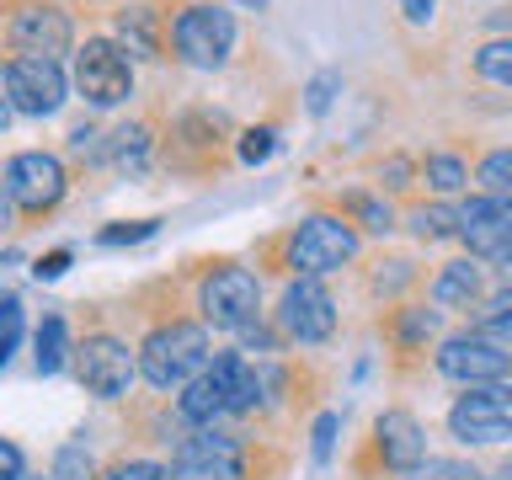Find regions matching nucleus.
<instances>
[{
	"label": "nucleus",
	"mask_w": 512,
	"mask_h": 480,
	"mask_svg": "<svg viewBox=\"0 0 512 480\" xmlns=\"http://www.w3.org/2000/svg\"><path fill=\"white\" fill-rule=\"evenodd\" d=\"M171 480H246V443L219 427H192V438L171 448Z\"/></svg>",
	"instance_id": "0eeeda50"
},
{
	"label": "nucleus",
	"mask_w": 512,
	"mask_h": 480,
	"mask_svg": "<svg viewBox=\"0 0 512 480\" xmlns=\"http://www.w3.org/2000/svg\"><path fill=\"white\" fill-rule=\"evenodd\" d=\"M48 480H96V464H91V448L86 443H64L54 454V470Z\"/></svg>",
	"instance_id": "393cba45"
},
{
	"label": "nucleus",
	"mask_w": 512,
	"mask_h": 480,
	"mask_svg": "<svg viewBox=\"0 0 512 480\" xmlns=\"http://www.w3.org/2000/svg\"><path fill=\"white\" fill-rule=\"evenodd\" d=\"M475 336H491V342L512 347V288H496L491 299L475 304Z\"/></svg>",
	"instance_id": "aec40b11"
},
{
	"label": "nucleus",
	"mask_w": 512,
	"mask_h": 480,
	"mask_svg": "<svg viewBox=\"0 0 512 480\" xmlns=\"http://www.w3.org/2000/svg\"><path fill=\"white\" fill-rule=\"evenodd\" d=\"M480 390H486V400L496 406V416H502L507 432H512V374H507V379H496V384H480Z\"/></svg>",
	"instance_id": "c9c22d12"
},
{
	"label": "nucleus",
	"mask_w": 512,
	"mask_h": 480,
	"mask_svg": "<svg viewBox=\"0 0 512 480\" xmlns=\"http://www.w3.org/2000/svg\"><path fill=\"white\" fill-rule=\"evenodd\" d=\"M480 299H486V267H480L475 256L448 262L438 278H432V304H443V310H475Z\"/></svg>",
	"instance_id": "f3484780"
},
{
	"label": "nucleus",
	"mask_w": 512,
	"mask_h": 480,
	"mask_svg": "<svg viewBox=\"0 0 512 480\" xmlns=\"http://www.w3.org/2000/svg\"><path fill=\"white\" fill-rule=\"evenodd\" d=\"M496 272H502V288H512V256H502V262H496Z\"/></svg>",
	"instance_id": "c03bdc74"
},
{
	"label": "nucleus",
	"mask_w": 512,
	"mask_h": 480,
	"mask_svg": "<svg viewBox=\"0 0 512 480\" xmlns=\"http://www.w3.org/2000/svg\"><path fill=\"white\" fill-rule=\"evenodd\" d=\"M0 96L11 102V112L22 118H54L70 96V75L54 59H27V54H6L0 59Z\"/></svg>",
	"instance_id": "20e7f679"
},
{
	"label": "nucleus",
	"mask_w": 512,
	"mask_h": 480,
	"mask_svg": "<svg viewBox=\"0 0 512 480\" xmlns=\"http://www.w3.org/2000/svg\"><path fill=\"white\" fill-rule=\"evenodd\" d=\"M411 230L422 235V240L459 235V214H454V208H443V203H432V208H416V214H411Z\"/></svg>",
	"instance_id": "a878e982"
},
{
	"label": "nucleus",
	"mask_w": 512,
	"mask_h": 480,
	"mask_svg": "<svg viewBox=\"0 0 512 480\" xmlns=\"http://www.w3.org/2000/svg\"><path fill=\"white\" fill-rule=\"evenodd\" d=\"M70 363H75L80 390L96 395V400H123L128 390H134V379H139L134 347H128L123 336H112V331L86 336V342L70 352Z\"/></svg>",
	"instance_id": "39448f33"
},
{
	"label": "nucleus",
	"mask_w": 512,
	"mask_h": 480,
	"mask_svg": "<svg viewBox=\"0 0 512 480\" xmlns=\"http://www.w3.org/2000/svg\"><path fill=\"white\" fill-rule=\"evenodd\" d=\"M198 310L203 326L214 331H246L256 326V310H262V283H256V272L224 262L198 283Z\"/></svg>",
	"instance_id": "423d86ee"
},
{
	"label": "nucleus",
	"mask_w": 512,
	"mask_h": 480,
	"mask_svg": "<svg viewBox=\"0 0 512 480\" xmlns=\"http://www.w3.org/2000/svg\"><path fill=\"white\" fill-rule=\"evenodd\" d=\"M102 144H107V139L96 134L91 123H75V128H70V150H75L80 160H102Z\"/></svg>",
	"instance_id": "f704fd0d"
},
{
	"label": "nucleus",
	"mask_w": 512,
	"mask_h": 480,
	"mask_svg": "<svg viewBox=\"0 0 512 480\" xmlns=\"http://www.w3.org/2000/svg\"><path fill=\"white\" fill-rule=\"evenodd\" d=\"M22 331H27V315L16 299H0V368L11 363V352L22 347Z\"/></svg>",
	"instance_id": "bb28decb"
},
{
	"label": "nucleus",
	"mask_w": 512,
	"mask_h": 480,
	"mask_svg": "<svg viewBox=\"0 0 512 480\" xmlns=\"http://www.w3.org/2000/svg\"><path fill=\"white\" fill-rule=\"evenodd\" d=\"M102 480H171V470L155 459H128V464H112Z\"/></svg>",
	"instance_id": "473e14b6"
},
{
	"label": "nucleus",
	"mask_w": 512,
	"mask_h": 480,
	"mask_svg": "<svg viewBox=\"0 0 512 480\" xmlns=\"http://www.w3.org/2000/svg\"><path fill=\"white\" fill-rule=\"evenodd\" d=\"M379 176H390L384 187H406V176H411V160H400V155H395V160H384V171H379Z\"/></svg>",
	"instance_id": "a19ab883"
},
{
	"label": "nucleus",
	"mask_w": 512,
	"mask_h": 480,
	"mask_svg": "<svg viewBox=\"0 0 512 480\" xmlns=\"http://www.w3.org/2000/svg\"><path fill=\"white\" fill-rule=\"evenodd\" d=\"M347 214L352 219H358L363 224V230H395V219H390V208H384L379 198H368V192H352V198H347Z\"/></svg>",
	"instance_id": "cd10ccee"
},
{
	"label": "nucleus",
	"mask_w": 512,
	"mask_h": 480,
	"mask_svg": "<svg viewBox=\"0 0 512 480\" xmlns=\"http://www.w3.org/2000/svg\"><path fill=\"white\" fill-rule=\"evenodd\" d=\"M272 150H278V128H246V134H240V160H246V166H262Z\"/></svg>",
	"instance_id": "2f4dec72"
},
{
	"label": "nucleus",
	"mask_w": 512,
	"mask_h": 480,
	"mask_svg": "<svg viewBox=\"0 0 512 480\" xmlns=\"http://www.w3.org/2000/svg\"><path fill=\"white\" fill-rule=\"evenodd\" d=\"M75 43V27H70V11L59 6H22L11 16V48L27 59H64Z\"/></svg>",
	"instance_id": "ddd939ff"
},
{
	"label": "nucleus",
	"mask_w": 512,
	"mask_h": 480,
	"mask_svg": "<svg viewBox=\"0 0 512 480\" xmlns=\"http://www.w3.org/2000/svg\"><path fill=\"white\" fill-rule=\"evenodd\" d=\"M11 214H16V208H11V198H6V182H0V230L11 224Z\"/></svg>",
	"instance_id": "79ce46f5"
},
{
	"label": "nucleus",
	"mask_w": 512,
	"mask_h": 480,
	"mask_svg": "<svg viewBox=\"0 0 512 480\" xmlns=\"http://www.w3.org/2000/svg\"><path fill=\"white\" fill-rule=\"evenodd\" d=\"M38 352H32V358H38V374H59L64 363H70V331H64V315H43V326H38V342H32Z\"/></svg>",
	"instance_id": "412c9836"
},
{
	"label": "nucleus",
	"mask_w": 512,
	"mask_h": 480,
	"mask_svg": "<svg viewBox=\"0 0 512 480\" xmlns=\"http://www.w3.org/2000/svg\"><path fill=\"white\" fill-rule=\"evenodd\" d=\"M507 480H512V470H507Z\"/></svg>",
	"instance_id": "de8ad7c7"
},
{
	"label": "nucleus",
	"mask_w": 512,
	"mask_h": 480,
	"mask_svg": "<svg viewBox=\"0 0 512 480\" xmlns=\"http://www.w3.org/2000/svg\"><path fill=\"white\" fill-rule=\"evenodd\" d=\"M422 176H427V187H432V192H459L464 182H470V171H464V160H459V155H427Z\"/></svg>",
	"instance_id": "b1692460"
},
{
	"label": "nucleus",
	"mask_w": 512,
	"mask_h": 480,
	"mask_svg": "<svg viewBox=\"0 0 512 480\" xmlns=\"http://www.w3.org/2000/svg\"><path fill=\"white\" fill-rule=\"evenodd\" d=\"M123 48L128 59H160V22L150 6H123L118 11V38H112Z\"/></svg>",
	"instance_id": "a211bd4d"
},
{
	"label": "nucleus",
	"mask_w": 512,
	"mask_h": 480,
	"mask_svg": "<svg viewBox=\"0 0 512 480\" xmlns=\"http://www.w3.org/2000/svg\"><path fill=\"white\" fill-rule=\"evenodd\" d=\"M411 480H480V470L464 459H422L411 470Z\"/></svg>",
	"instance_id": "c756f323"
},
{
	"label": "nucleus",
	"mask_w": 512,
	"mask_h": 480,
	"mask_svg": "<svg viewBox=\"0 0 512 480\" xmlns=\"http://www.w3.org/2000/svg\"><path fill=\"white\" fill-rule=\"evenodd\" d=\"M459 235L464 246H470L480 262H502L512 256V198H491V192H480V198L459 203Z\"/></svg>",
	"instance_id": "f8f14e48"
},
{
	"label": "nucleus",
	"mask_w": 512,
	"mask_h": 480,
	"mask_svg": "<svg viewBox=\"0 0 512 480\" xmlns=\"http://www.w3.org/2000/svg\"><path fill=\"white\" fill-rule=\"evenodd\" d=\"M64 267H70V251H48V256H38V262H32V278H38V283H54Z\"/></svg>",
	"instance_id": "58836bf2"
},
{
	"label": "nucleus",
	"mask_w": 512,
	"mask_h": 480,
	"mask_svg": "<svg viewBox=\"0 0 512 480\" xmlns=\"http://www.w3.org/2000/svg\"><path fill=\"white\" fill-rule=\"evenodd\" d=\"M475 75L491 86H512V38H496L486 48H475Z\"/></svg>",
	"instance_id": "4be33fe9"
},
{
	"label": "nucleus",
	"mask_w": 512,
	"mask_h": 480,
	"mask_svg": "<svg viewBox=\"0 0 512 480\" xmlns=\"http://www.w3.org/2000/svg\"><path fill=\"white\" fill-rule=\"evenodd\" d=\"M475 182L491 192V198H512V144H502V150H491L486 160H480Z\"/></svg>",
	"instance_id": "5701e85b"
},
{
	"label": "nucleus",
	"mask_w": 512,
	"mask_h": 480,
	"mask_svg": "<svg viewBox=\"0 0 512 480\" xmlns=\"http://www.w3.org/2000/svg\"><path fill=\"white\" fill-rule=\"evenodd\" d=\"M358 224L352 219H336V214H310L299 224L294 235H288V267L299 272V278H326V272L347 267L352 256H358Z\"/></svg>",
	"instance_id": "7ed1b4c3"
},
{
	"label": "nucleus",
	"mask_w": 512,
	"mask_h": 480,
	"mask_svg": "<svg viewBox=\"0 0 512 480\" xmlns=\"http://www.w3.org/2000/svg\"><path fill=\"white\" fill-rule=\"evenodd\" d=\"M230 6H240V11H267V0H230Z\"/></svg>",
	"instance_id": "a18cd8bd"
},
{
	"label": "nucleus",
	"mask_w": 512,
	"mask_h": 480,
	"mask_svg": "<svg viewBox=\"0 0 512 480\" xmlns=\"http://www.w3.org/2000/svg\"><path fill=\"white\" fill-rule=\"evenodd\" d=\"M331 443H336V416L326 411V416L315 422V443H310V448H315V464H326V459H331Z\"/></svg>",
	"instance_id": "4c0bfd02"
},
{
	"label": "nucleus",
	"mask_w": 512,
	"mask_h": 480,
	"mask_svg": "<svg viewBox=\"0 0 512 480\" xmlns=\"http://www.w3.org/2000/svg\"><path fill=\"white\" fill-rule=\"evenodd\" d=\"M150 128L144 123H123L118 134H107V144H102V160L107 166H118L123 176H139L144 166H150Z\"/></svg>",
	"instance_id": "6ab92c4d"
},
{
	"label": "nucleus",
	"mask_w": 512,
	"mask_h": 480,
	"mask_svg": "<svg viewBox=\"0 0 512 480\" xmlns=\"http://www.w3.org/2000/svg\"><path fill=\"white\" fill-rule=\"evenodd\" d=\"M27 475V459H22V448H16L11 438H0V480H22Z\"/></svg>",
	"instance_id": "e433bc0d"
},
{
	"label": "nucleus",
	"mask_w": 512,
	"mask_h": 480,
	"mask_svg": "<svg viewBox=\"0 0 512 480\" xmlns=\"http://www.w3.org/2000/svg\"><path fill=\"white\" fill-rule=\"evenodd\" d=\"M11 118H16V112H11V102H6V96H0V134L11 128Z\"/></svg>",
	"instance_id": "37998d69"
},
{
	"label": "nucleus",
	"mask_w": 512,
	"mask_h": 480,
	"mask_svg": "<svg viewBox=\"0 0 512 480\" xmlns=\"http://www.w3.org/2000/svg\"><path fill=\"white\" fill-rule=\"evenodd\" d=\"M336 91H342V75H336V70H320V75L310 80V86H304V107H310L315 118H320V112H331Z\"/></svg>",
	"instance_id": "7c9ffc66"
},
{
	"label": "nucleus",
	"mask_w": 512,
	"mask_h": 480,
	"mask_svg": "<svg viewBox=\"0 0 512 480\" xmlns=\"http://www.w3.org/2000/svg\"><path fill=\"white\" fill-rule=\"evenodd\" d=\"M374 448H379L384 470L411 475L416 464L427 459V432H422V422H416L411 411H384L374 422Z\"/></svg>",
	"instance_id": "4468645a"
},
{
	"label": "nucleus",
	"mask_w": 512,
	"mask_h": 480,
	"mask_svg": "<svg viewBox=\"0 0 512 480\" xmlns=\"http://www.w3.org/2000/svg\"><path fill=\"white\" fill-rule=\"evenodd\" d=\"M448 432H454L459 443H512V432H507L502 416H496V406L486 400V390H470V395L454 400Z\"/></svg>",
	"instance_id": "dca6fc26"
},
{
	"label": "nucleus",
	"mask_w": 512,
	"mask_h": 480,
	"mask_svg": "<svg viewBox=\"0 0 512 480\" xmlns=\"http://www.w3.org/2000/svg\"><path fill=\"white\" fill-rule=\"evenodd\" d=\"M176 416H182L187 427H214L219 416H230V390H224V374L214 368V358H208L203 374H192L182 384V395H176Z\"/></svg>",
	"instance_id": "2eb2a0df"
},
{
	"label": "nucleus",
	"mask_w": 512,
	"mask_h": 480,
	"mask_svg": "<svg viewBox=\"0 0 512 480\" xmlns=\"http://www.w3.org/2000/svg\"><path fill=\"white\" fill-rule=\"evenodd\" d=\"M0 182H6L11 208H22V214H48V208L64 198V160L48 155V150H16L6 160V171H0Z\"/></svg>",
	"instance_id": "1a4fd4ad"
},
{
	"label": "nucleus",
	"mask_w": 512,
	"mask_h": 480,
	"mask_svg": "<svg viewBox=\"0 0 512 480\" xmlns=\"http://www.w3.org/2000/svg\"><path fill=\"white\" fill-rule=\"evenodd\" d=\"M438 374L464 384V390H480V384H496L512 374V347L491 342V336H448V342L438 347Z\"/></svg>",
	"instance_id": "9b49d317"
},
{
	"label": "nucleus",
	"mask_w": 512,
	"mask_h": 480,
	"mask_svg": "<svg viewBox=\"0 0 512 480\" xmlns=\"http://www.w3.org/2000/svg\"><path fill=\"white\" fill-rule=\"evenodd\" d=\"M171 48L192 70H219L235 48V11L219 0H192L171 16Z\"/></svg>",
	"instance_id": "f03ea898"
},
{
	"label": "nucleus",
	"mask_w": 512,
	"mask_h": 480,
	"mask_svg": "<svg viewBox=\"0 0 512 480\" xmlns=\"http://www.w3.org/2000/svg\"><path fill=\"white\" fill-rule=\"evenodd\" d=\"M208 358H214V342H208V326H198V320L155 326L134 347L139 379L150 384V390H182L192 374H203V368H208Z\"/></svg>",
	"instance_id": "f257e3e1"
},
{
	"label": "nucleus",
	"mask_w": 512,
	"mask_h": 480,
	"mask_svg": "<svg viewBox=\"0 0 512 480\" xmlns=\"http://www.w3.org/2000/svg\"><path fill=\"white\" fill-rule=\"evenodd\" d=\"M22 480H48V475H22Z\"/></svg>",
	"instance_id": "49530a36"
},
{
	"label": "nucleus",
	"mask_w": 512,
	"mask_h": 480,
	"mask_svg": "<svg viewBox=\"0 0 512 480\" xmlns=\"http://www.w3.org/2000/svg\"><path fill=\"white\" fill-rule=\"evenodd\" d=\"M400 11H406V22H432L438 0H400Z\"/></svg>",
	"instance_id": "ea45409f"
},
{
	"label": "nucleus",
	"mask_w": 512,
	"mask_h": 480,
	"mask_svg": "<svg viewBox=\"0 0 512 480\" xmlns=\"http://www.w3.org/2000/svg\"><path fill=\"white\" fill-rule=\"evenodd\" d=\"M155 235V219H134V224H112V230H102L96 240L102 246H134V240H150Z\"/></svg>",
	"instance_id": "72a5a7b5"
},
{
	"label": "nucleus",
	"mask_w": 512,
	"mask_h": 480,
	"mask_svg": "<svg viewBox=\"0 0 512 480\" xmlns=\"http://www.w3.org/2000/svg\"><path fill=\"white\" fill-rule=\"evenodd\" d=\"M70 80L91 107H118L134 96V59H128L112 38H86V48L75 54Z\"/></svg>",
	"instance_id": "6e6552de"
},
{
	"label": "nucleus",
	"mask_w": 512,
	"mask_h": 480,
	"mask_svg": "<svg viewBox=\"0 0 512 480\" xmlns=\"http://www.w3.org/2000/svg\"><path fill=\"white\" fill-rule=\"evenodd\" d=\"M278 331L299 347H320L336 331V299L320 278H294L278 304Z\"/></svg>",
	"instance_id": "9d476101"
},
{
	"label": "nucleus",
	"mask_w": 512,
	"mask_h": 480,
	"mask_svg": "<svg viewBox=\"0 0 512 480\" xmlns=\"http://www.w3.org/2000/svg\"><path fill=\"white\" fill-rule=\"evenodd\" d=\"M395 331H400V342H406V347H422L427 336L438 331V310H400Z\"/></svg>",
	"instance_id": "c85d7f7f"
}]
</instances>
